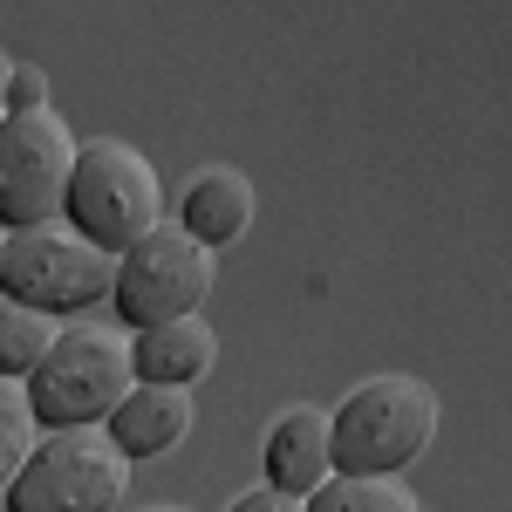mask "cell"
<instances>
[{"instance_id": "e0dca14e", "label": "cell", "mask_w": 512, "mask_h": 512, "mask_svg": "<svg viewBox=\"0 0 512 512\" xmlns=\"http://www.w3.org/2000/svg\"><path fill=\"white\" fill-rule=\"evenodd\" d=\"M7 82H14V55H7V48H0V123L14 117V110H7Z\"/></svg>"}, {"instance_id": "9a60e30c", "label": "cell", "mask_w": 512, "mask_h": 512, "mask_svg": "<svg viewBox=\"0 0 512 512\" xmlns=\"http://www.w3.org/2000/svg\"><path fill=\"white\" fill-rule=\"evenodd\" d=\"M7 110H14V117H35V110H48V76H41L35 62H14V82H7Z\"/></svg>"}, {"instance_id": "8fae6325", "label": "cell", "mask_w": 512, "mask_h": 512, "mask_svg": "<svg viewBox=\"0 0 512 512\" xmlns=\"http://www.w3.org/2000/svg\"><path fill=\"white\" fill-rule=\"evenodd\" d=\"M192 417H198L192 390H151V383H137V390L110 410L103 431H110V444L137 465V458H164V451H178V444L192 437Z\"/></svg>"}, {"instance_id": "277c9868", "label": "cell", "mask_w": 512, "mask_h": 512, "mask_svg": "<svg viewBox=\"0 0 512 512\" xmlns=\"http://www.w3.org/2000/svg\"><path fill=\"white\" fill-rule=\"evenodd\" d=\"M117 287V253L89 246L76 226H35V233L7 239V260H0V301H21L35 315H76L110 301Z\"/></svg>"}, {"instance_id": "6da1fadb", "label": "cell", "mask_w": 512, "mask_h": 512, "mask_svg": "<svg viewBox=\"0 0 512 512\" xmlns=\"http://www.w3.org/2000/svg\"><path fill=\"white\" fill-rule=\"evenodd\" d=\"M335 472L403 478L437 444V390L417 376H362L335 410Z\"/></svg>"}, {"instance_id": "5bb4252c", "label": "cell", "mask_w": 512, "mask_h": 512, "mask_svg": "<svg viewBox=\"0 0 512 512\" xmlns=\"http://www.w3.org/2000/svg\"><path fill=\"white\" fill-rule=\"evenodd\" d=\"M41 444V424H35V403L21 383H0V499H7V485L21 478V465L35 458Z\"/></svg>"}, {"instance_id": "30bf717a", "label": "cell", "mask_w": 512, "mask_h": 512, "mask_svg": "<svg viewBox=\"0 0 512 512\" xmlns=\"http://www.w3.org/2000/svg\"><path fill=\"white\" fill-rule=\"evenodd\" d=\"M253 212H260V192H253V178L233 171V164H205V171H192V185H185V198H178V226H185L205 253L246 239Z\"/></svg>"}, {"instance_id": "ba28073f", "label": "cell", "mask_w": 512, "mask_h": 512, "mask_svg": "<svg viewBox=\"0 0 512 512\" xmlns=\"http://www.w3.org/2000/svg\"><path fill=\"white\" fill-rule=\"evenodd\" d=\"M260 458H267V492L315 499L321 485L335 478V424H328V410H315V403L280 410L274 424H267Z\"/></svg>"}, {"instance_id": "9c48e42d", "label": "cell", "mask_w": 512, "mask_h": 512, "mask_svg": "<svg viewBox=\"0 0 512 512\" xmlns=\"http://www.w3.org/2000/svg\"><path fill=\"white\" fill-rule=\"evenodd\" d=\"M219 362V335L205 315H185V321H164V328H144L130 335V369L137 383L151 390H198Z\"/></svg>"}, {"instance_id": "4fadbf2b", "label": "cell", "mask_w": 512, "mask_h": 512, "mask_svg": "<svg viewBox=\"0 0 512 512\" xmlns=\"http://www.w3.org/2000/svg\"><path fill=\"white\" fill-rule=\"evenodd\" d=\"M301 512H424V499L403 478H355L335 472L315 499H301Z\"/></svg>"}, {"instance_id": "5b68a950", "label": "cell", "mask_w": 512, "mask_h": 512, "mask_svg": "<svg viewBox=\"0 0 512 512\" xmlns=\"http://www.w3.org/2000/svg\"><path fill=\"white\" fill-rule=\"evenodd\" d=\"M219 280V253H205L178 219L158 226L151 239H137L130 253H117V287H110V308L130 335L164 328V321H185L205 308Z\"/></svg>"}, {"instance_id": "8992f818", "label": "cell", "mask_w": 512, "mask_h": 512, "mask_svg": "<svg viewBox=\"0 0 512 512\" xmlns=\"http://www.w3.org/2000/svg\"><path fill=\"white\" fill-rule=\"evenodd\" d=\"M130 492V458L110 431H41L35 458L7 485V512H110Z\"/></svg>"}, {"instance_id": "52a82bcc", "label": "cell", "mask_w": 512, "mask_h": 512, "mask_svg": "<svg viewBox=\"0 0 512 512\" xmlns=\"http://www.w3.org/2000/svg\"><path fill=\"white\" fill-rule=\"evenodd\" d=\"M76 151H82V137L69 130V117H55V110L0 123V226H7V233L62 226Z\"/></svg>"}, {"instance_id": "7c38bea8", "label": "cell", "mask_w": 512, "mask_h": 512, "mask_svg": "<svg viewBox=\"0 0 512 512\" xmlns=\"http://www.w3.org/2000/svg\"><path fill=\"white\" fill-rule=\"evenodd\" d=\"M55 342H62V321L55 315H35L21 301H0V383H28Z\"/></svg>"}, {"instance_id": "ac0fdd59", "label": "cell", "mask_w": 512, "mask_h": 512, "mask_svg": "<svg viewBox=\"0 0 512 512\" xmlns=\"http://www.w3.org/2000/svg\"><path fill=\"white\" fill-rule=\"evenodd\" d=\"M7 239H14V233H7V226H0V260H7Z\"/></svg>"}, {"instance_id": "2e32d148", "label": "cell", "mask_w": 512, "mask_h": 512, "mask_svg": "<svg viewBox=\"0 0 512 512\" xmlns=\"http://www.w3.org/2000/svg\"><path fill=\"white\" fill-rule=\"evenodd\" d=\"M226 512H301V499H287V492H267V485H253V492H239Z\"/></svg>"}, {"instance_id": "7a4b0ae2", "label": "cell", "mask_w": 512, "mask_h": 512, "mask_svg": "<svg viewBox=\"0 0 512 512\" xmlns=\"http://www.w3.org/2000/svg\"><path fill=\"white\" fill-rule=\"evenodd\" d=\"M62 226H76L89 246L103 253H130L137 239H151L164 226V185L158 164L123 137H89L69 171V205Z\"/></svg>"}, {"instance_id": "d6986e66", "label": "cell", "mask_w": 512, "mask_h": 512, "mask_svg": "<svg viewBox=\"0 0 512 512\" xmlns=\"http://www.w3.org/2000/svg\"><path fill=\"white\" fill-rule=\"evenodd\" d=\"M151 512H185V506H151Z\"/></svg>"}, {"instance_id": "3957f363", "label": "cell", "mask_w": 512, "mask_h": 512, "mask_svg": "<svg viewBox=\"0 0 512 512\" xmlns=\"http://www.w3.org/2000/svg\"><path fill=\"white\" fill-rule=\"evenodd\" d=\"M41 431H103L110 410L137 390L130 335L117 328H62V342L41 355V369L21 383Z\"/></svg>"}]
</instances>
